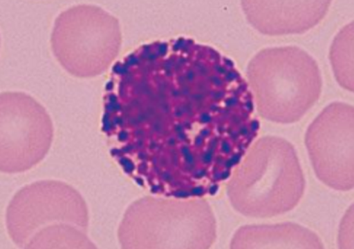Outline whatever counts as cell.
Segmentation results:
<instances>
[{"mask_svg": "<svg viewBox=\"0 0 354 249\" xmlns=\"http://www.w3.org/2000/svg\"><path fill=\"white\" fill-rule=\"evenodd\" d=\"M330 61L339 86L353 92V23L344 26L335 38Z\"/></svg>", "mask_w": 354, "mask_h": 249, "instance_id": "cell-11", "label": "cell"}, {"mask_svg": "<svg viewBox=\"0 0 354 249\" xmlns=\"http://www.w3.org/2000/svg\"><path fill=\"white\" fill-rule=\"evenodd\" d=\"M88 223L85 199L59 181L28 184L7 208L9 237L24 249L96 248L88 236Z\"/></svg>", "mask_w": 354, "mask_h": 249, "instance_id": "cell-2", "label": "cell"}, {"mask_svg": "<svg viewBox=\"0 0 354 249\" xmlns=\"http://www.w3.org/2000/svg\"><path fill=\"white\" fill-rule=\"evenodd\" d=\"M125 249H207L216 239V220L203 197L147 196L127 208L119 230Z\"/></svg>", "mask_w": 354, "mask_h": 249, "instance_id": "cell-4", "label": "cell"}, {"mask_svg": "<svg viewBox=\"0 0 354 249\" xmlns=\"http://www.w3.org/2000/svg\"><path fill=\"white\" fill-rule=\"evenodd\" d=\"M231 248H324L312 230L299 224L249 225L241 227L231 239Z\"/></svg>", "mask_w": 354, "mask_h": 249, "instance_id": "cell-10", "label": "cell"}, {"mask_svg": "<svg viewBox=\"0 0 354 249\" xmlns=\"http://www.w3.org/2000/svg\"><path fill=\"white\" fill-rule=\"evenodd\" d=\"M257 114L269 121H299L315 106L322 90L319 64L295 46L267 48L247 69Z\"/></svg>", "mask_w": 354, "mask_h": 249, "instance_id": "cell-5", "label": "cell"}, {"mask_svg": "<svg viewBox=\"0 0 354 249\" xmlns=\"http://www.w3.org/2000/svg\"><path fill=\"white\" fill-rule=\"evenodd\" d=\"M353 106L344 102L324 108L306 133L315 176L335 190L353 189Z\"/></svg>", "mask_w": 354, "mask_h": 249, "instance_id": "cell-8", "label": "cell"}, {"mask_svg": "<svg viewBox=\"0 0 354 249\" xmlns=\"http://www.w3.org/2000/svg\"><path fill=\"white\" fill-rule=\"evenodd\" d=\"M330 1H243L247 20L262 34H301L326 15Z\"/></svg>", "mask_w": 354, "mask_h": 249, "instance_id": "cell-9", "label": "cell"}, {"mask_svg": "<svg viewBox=\"0 0 354 249\" xmlns=\"http://www.w3.org/2000/svg\"><path fill=\"white\" fill-rule=\"evenodd\" d=\"M259 129L234 62L190 38L137 48L106 83L102 131L111 155L158 196L215 195Z\"/></svg>", "mask_w": 354, "mask_h": 249, "instance_id": "cell-1", "label": "cell"}, {"mask_svg": "<svg viewBox=\"0 0 354 249\" xmlns=\"http://www.w3.org/2000/svg\"><path fill=\"white\" fill-rule=\"evenodd\" d=\"M122 42L118 19L91 4L60 13L50 36L55 59L64 70L78 78L104 74L117 59Z\"/></svg>", "mask_w": 354, "mask_h": 249, "instance_id": "cell-6", "label": "cell"}, {"mask_svg": "<svg viewBox=\"0 0 354 249\" xmlns=\"http://www.w3.org/2000/svg\"><path fill=\"white\" fill-rule=\"evenodd\" d=\"M236 212L267 219L295 209L304 195L306 181L292 143L277 136L252 143L226 184Z\"/></svg>", "mask_w": 354, "mask_h": 249, "instance_id": "cell-3", "label": "cell"}, {"mask_svg": "<svg viewBox=\"0 0 354 249\" xmlns=\"http://www.w3.org/2000/svg\"><path fill=\"white\" fill-rule=\"evenodd\" d=\"M54 138L52 119L37 100L25 92L0 97V170L20 174L39 164Z\"/></svg>", "mask_w": 354, "mask_h": 249, "instance_id": "cell-7", "label": "cell"}]
</instances>
